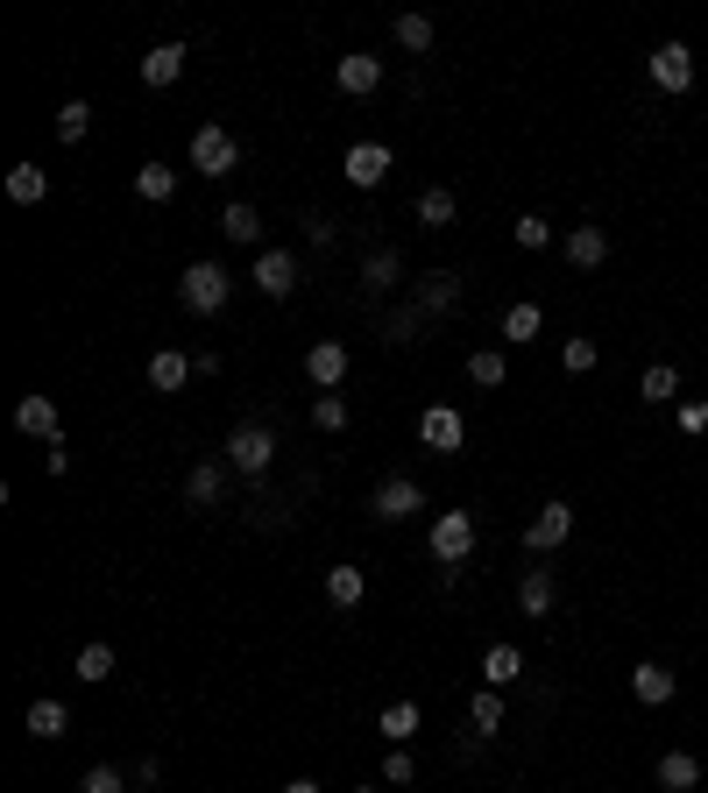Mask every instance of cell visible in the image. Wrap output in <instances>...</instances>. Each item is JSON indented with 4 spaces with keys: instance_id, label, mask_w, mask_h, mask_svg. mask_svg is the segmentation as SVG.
I'll return each mask as SVG.
<instances>
[{
    "instance_id": "obj_1",
    "label": "cell",
    "mask_w": 708,
    "mask_h": 793,
    "mask_svg": "<svg viewBox=\"0 0 708 793\" xmlns=\"http://www.w3.org/2000/svg\"><path fill=\"white\" fill-rule=\"evenodd\" d=\"M277 453H283V447H277V432H269L262 418H248V426H234V432H227V468H234L242 482H262Z\"/></svg>"
},
{
    "instance_id": "obj_2",
    "label": "cell",
    "mask_w": 708,
    "mask_h": 793,
    "mask_svg": "<svg viewBox=\"0 0 708 793\" xmlns=\"http://www.w3.org/2000/svg\"><path fill=\"white\" fill-rule=\"evenodd\" d=\"M178 298H184V312H221L227 298H234V277H227L221 262H192L178 277Z\"/></svg>"
},
{
    "instance_id": "obj_3",
    "label": "cell",
    "mask_w": 708,
    "mask_h": 793,
    "mask_svg": "<svg viewBox=\"0 0 708 793\" xmlns=\"http://www.w3.org/2000/svg\"><path fill=\"white\" fill-rule=\"evenodd\" d=\"M192 171L199 178H234V171H242V142H234L221 121H206V128L192 135Z\"/></svg>"
},
{
    "instance_id": "obj_4",
    "label": "cell",
    "mask_w": 708,
    "mask_h": 793,
    "mask_svg": "<svg viewBox=\"0 0 708 793\" xmlns=\"http://www.w3.org/2000/svg\"><path fill=\"white\" fill-rule=\"evenodd\" d=\"M248 277H256V291L269 298V306H283V298L298 291V256L269 242V248H256V269H248Z\"/></svg>"
},
{
    "instance_id": "obj_5",
    "label": "cell",
    "mask_w": 708,
    "mask_h": 793,
    "mask_svg": "<svg viewBox=\"0 0 708 793\" xmlns=\"http://www.w3.org/2000/svg\"><path fill=\"white\" fill-rule=\"evenodd\" d=\"M397 171V157H390V142H354L347 157H341V178L354 184V192H376L383 178Z\"/></svg>"
},
{
    "instance_id": "obj_6",
    "label": "cell",
    "mask_w": 708,
    "mask_h": 793,
    "mask_svg": "<svg viewBox=\"0 0 708 793\" xmlns=\"http://www.w3.org/2000/svg\"><path fill=\"white\" fill-rule=\"evenodd\" d=\"M468 553H475V517H468V511H440V517H432V560L461 567Z\"/></svg>"
},
{
    "instance_id": "obj_7",
    "label": "cell",
    "mask_w": 708,
    "mask_h": 793,
    "mask_svg": "<svg viewBox=\"0 0 708 793\" xmlns=\"http://www.w3.org/2000/svg\"><path fill=\"white\" fill-rule=\"evenodd\" d=\"M567 538H575V503L553 496L546 511H538L532 525H525V553H553V546H567Z\"/></svg>"
},
{
    "instance_id": "obj_8",
    "label": "cell",
    "mask_w": 708,
    "mask_h": 793,
    "mask_svg": "<svg viewBox=\"0 0 708 793\" xmlns=\"http://www.w3.org/2000/svg\"><path fill=\"white\" fill-rule=\"evenodd\" d=\"M426 511V489H418L411 475H383L376 482V517L383 525H404V517H418Z\"/></svg>"
},
{
    "instance_id": "obj_9",
    "label": "cell",
    "mask_w": 708,
    "mask_h": 793,
    "mask_svg": "<svg viewBox=\"0 0 708 793\" xmlns=\"http://www.w3.org/2000/svg\"><path fill=\"white\" fill-rule=\"evenodd\" d=\"M645 72H652V86H659V93H687V86H695V50H687V43H659Z\"/></svg>"
},
{
    "instance_id": "obj_10",
    "label": "cell",
    "mask_w": 708,
    "mask_h": 793,
    "mask_svg": "<svg viewBox=\"0 0 708 793\" xmlns=\"http://www.w3.org/2000/svg\"><path fill=\"white\" fill-rule=\"evenodd\" d=\"M418 440H426L432 453H461L468 447V418L453 411V404H432V411L418 418Z\"/></svg>"
},
{
    "instance_id": "obj_11",
    "label": "cell",
    "mask_w": 708,
    "mask_h": 793,
    "mask_svg": "<svg viewBox=\"0 0 708 793\" xmlns=\"http://www.w3.org/2000/svg\"><path fill=\"white\" fill-rule=\"evenodd\" d=\"M333 86H341L347 99L376 93V86H383V57H376V50H347V57L333 64Z\"/></svg>"
},
{
    "instance_id": "obj_12",
    "label": "cell",
    "mask_w": 708,
    "mask_h": 793,
    "mask_svg": "<svg viewBox=\"0 0 708 793\" xmlns=\"http://www.w3.org/2000/svg\"><path fill=\"white\" fill-rule=\"evenodd\" d=\"M227 475H234L227 461H199L192 475H184V503H192V511H213V503L227 496Z\"/></svg>"
},
{
    "instance_id": "obj_13",
    "label": "cell",
    "mask_w": 708,
    "mask_h": 793,
    "mask_svg": "<svg viewBox=\"0 0 708 793\" xmlns=\"http://www.w3.org/2000/svg\"><path fill=\"white\" fill-rule=\"evenodd\" d=\"M305 376L319 383V390H341L347 383V347L341 341H312L305 347Z\"/></svg>"
},
{
    "instance_id": "obj_14",
    "label": "cell",
    "mask_w": 708,
    "mask_h": 793,
    "mask_svg": "<svg viewBox=\"0 0 708 793\" xmlns=\"http://www.w3.org/2000/svg\"><path fill=\"white\" fill-rule=\"evenodd\" d=\"M567 262H575V269H602V262H610V227H596V221H581L575 234H567Z\"/></svg>"
},
{
    "instance_id": "obj_15",
    "label": "cell",
    "mask_w": 708,
    "mask_h": 793,
    "mask_svg": "<svg viewBox=\"0 0 708 793\" xmlns=\"http://www.w3.org/2000/svg\"><path fill=\"white\" fill-rule=\"evenodd\" d=\"M553 602H560L553 567H525V581H517V610H525V617H553Z\"/></svg>"
},
{
    "instance_id": "obj_16",
    "label": "cell",
    "mask_w": 708,
    "mask_h": 793,
    "mask_svg": "<svg viewBox=\"0 0 708 793\" xmlns=\"http://www.w3.org/2000/svg\"><path fill=\"white\" fill-rule=\"evenodd\" d=\"M192 376H199V368H192V354H178V347H157V354H149V390H163V397H171V390H184Z\"/></svg>"
},
{
    "instance_id": "obj_17",
    "label": "cell",
    "mask_w": 708,
    "mask_h": 793,
    "mask_svg": "<svg viewBox=\"0 0 708 793\" xmlns=\"http://www.w3.org/2000/svg\"><path fill=\"white\" fill-rule=\"evenodd\" d=\"M631 695L645 701V708H666L673 695H680V681H673L659 660H645V666H631Z\"/></svg>"
},
{
    "instance_id": "obj_18",
    "label": "cell",
    "mask_w": 708,
    "mask_h": 793,
    "mask_svg": "<svg viewBox=\"0 0 708 793\" xmlns=\"http://www.w3.org/2000/svg\"><path fill=\"white\" fill-rule=\"evenodd\" d=\"M14 426H22L29 432V440H64V432H57V397H22V404H14Z\"/></svg>"
},
{
    "instance_id": "obj_19",
    "label": "cell",
    "mask_w": 708,
    "mask_h": 793,
    "mask_svg": "<svg viewBox=\"0 0 708 793\" xmlns=\"http://www.w3.org/2000/svg\"><path fill=\"white\" fill-rule=\"evenodd\" d=\"M411 306L426 312V319H432V312H453V306H461V277H453V269H432V277L411 291Z\"/></svg>"
},
{
    "instance_id": "obj_20",
    "label": "cell",
    "mask_w": 708,
    "mask_h": 793,
    "mask_svg": "<svg viewBox=\"0 0 708 793\" xmlns=\"http://www.w3.org/2000/svg\"><path fill=\"white\" fill-rule=\"evenodd\" d=\"M22 722H29V737H43V744H57V737L72 730V708H64L57 695H43V701H29V716H22Z\"/></svg>"
},
{
    "instance_id": "obj_21",
    "label": "cell",
    "mask_w": 708,
    "mask_h": 793,
    "mask_svg": "<svg viewBox=\"0 0 708 793\" xmlns=\"http://www.w3.org/2000/svg\"><path fill=\"white\" fill-rule=\"evenodd\" d=\"M221 234H227V242H242V248H269L262 242V213L248 206V199H234V206L221 213Z\"/></svg>"
},
{
    "instance_id": "obj_22",
    "label": "cell",
    "mask_w": 708,
    "mask_h": 793,
    "mask_svg": "<svg viewBox=\"0 0 708 793\" xmlns=\"http://www.w3.org/2000/svg\"><path fill=\"white\" fill-rule=\"evenodd\" d=\"M184 57H192V50H184V43H157V50H149V57H142V86H178Z\"/></svg>"
},
{
    "instance_id": "obj_23",
    "label": "cell",
    "mask_w": 708,
    "mask_h": 793,
    "mask_svg": "<svg viewBox=\"0 0 708 793\" xmlns=\"http://www.w3.org/2000/svg\"><path fill=\"white\" fill-rule=\"evenodd\" d=\"M8 199H14V206H43V199H50V171H43V163H14V171H8Z\"/></svg>"
},
{
    "instance_id": "obj_24",
    "label": "cell",
    "mask_w": 708,
    "mask_h": 793,
    "mask_svg": "<svg viewBox=\"0 0 708 793\" xmlns=\"http://www.w3.org/2000/svg\"><path fill=\"white\" fill-rule=\"evenodd\" d=\"M659 786H666V793H695V786H701V758H695V751H666V758H659Z\"/></svg>"
},
{
    "instance_id": "obj_25",
    "label": "cell",
    "mask_w": 708,
    "mask_h": 793,
    "mask_svg": "<svg viewBox=\"0 0 708 793\" xmlns=\"http://www.w3.org/2000/svg\"><path fill=\"white\" fill-rule=\"evenodd\" d=\"M135 199H149V206L178 199V171H171V163H142V171H135Z\"/></svg>"
},
{
    "instance_id": "obj_26",
    "label": "cell",
    "mask_w": 708,
    "mask_h": 793,
    "mask_svg": "<svg viewBox=\"0 0 708 793\" xmlns=\"http://www.w3.org/2000/svg\"><path fill=\"white\" fill-rule=\"evenodd\" d=\"M517 673H525V652H517V645H489L482 652V681L489 687H511Z\"/></svg>"
},
{
    "instance_id": "obj_27",
    "label": "cell",
    "mask_w": 708,
    "mask_h": 793,
    "mask_svg": "<svg viewBox=\"0 0 708 793\" xmlns=\"http://www.w3.org/2000/svg\"><path fill=\"white\" fill-rule=\"evenodd\" d=\"M362 596H368L362 567H326V602H333V610H354Z\"/></svg>"
},
{
    "instance_id": "obj_28",
    "label": "cell",
    "mask_w": 708,
    "mask_h": 793,
    "mask_svg": "<svg viewBox=\"0 0 708 793\" xmlns=\"http://www.w3.org/2000/svg\"><path fill=\"white\" fill-rule=\"evenodd\" d=\"M468 730H475V737H496L503 730V687H482V695L468 701Z\"/></svg>"
},
{
    "instance_id": "obj_29",
    "label": "cell",
    "mask_w": 708,
    "mask_h": 793,
    "mask_svg": "<svg viewBox=\"0 0 708 793\" xmlns=\"http://www.w3.org/2000/svg\"><path fill=\"white\" fill-rule=\"evenodd\" d=\"M432 43H440V29H432V14H397V50H411V57H426Z\"/></svg>"
},
{
    "instance_id": "obj_30",
    "label": "cell",
    "mask_w": 708,
    "mask_h": 793,
    "mask_svg": "<svg viewBox=\"0 0 708 793\" xmlns=\"http://www.w3.org/2000/svg\"><path fill=\"white\" fill-rule=\"evenodd\" d=\"M397 277H404V262H397V248H376V256H368L362 262V283H368V291H397Z\"/></svg>"
},
{
    "instance_id": "obj_31",
    "label": "cell",
    "mask_w": 708,
    "mask_h": 793,
    "mask_svg": "<svg viewBox=\"0 0 708 793\" xmlns=\"http://www.w3.org/2000/svg\"><path fill=\"white\" fill-rule=\"evenodd\" d=\"M637 397H645V404H673V397H680V368L652 362L645 376H637Z\"/></svg>"
},
{
    "instance_id": "obj_32",
    "label": "cell",
    "mask_w": 708,
    "mask_h": 793,
    "mask_svg": "<svg viewBox=\"0 0 708 793\" xmlns=\"http://www.w3.org/2000/svg\"><path fill=\"white\" fill-rule=\"evenodd\" d=\"M468 376H475L482 390H503V383H511V362H503L496 347H475V354H468Z\"/></svg>"
},
{
    "instance_id": "obj_33",
    "label": "cell",
    "mask_w": 708,
    "mask_h": 793,
    "mask_svg": "<svg viewBox=\"0 0 708 793\" xmlns=\"http://www.w3.org/2000/svg\"><path fill=\"white\" fill-rule=\"evenodd\" d=\"M538 326H546V312H538L532 298H517V306L503 312V341H538Z\"/></svg>"
},
{
    "instance_id": "obj_34",
    "label": "cell",
    "mask_w": 708,
    "mask_h": 793,
    "mask_svg": "<svg viewBox=\"0 0 708 793\" xmlns=\"http://www.w3.org/2000/svg\"><path fill=\"white\" fill-rule=\"evenodd\" d=\"M418 326H426V312H418V306L383 312V341H390V347H411V341H418Z\"/></svg>"
},
{
    "instance_id": "obj_35",
    "label": "cell",
    "mask_w": 708,
    "mask_h": 793,
    "mask_svg": "<svg viewBox=\"0 0 708 793\" xmlns=\"http://www.w3.org/2000/svg\"><path fill=\"white\" fill-rule=\"evenodd\" d=\"M86 128H93V99H64L57 107V142H86Z\"/></svg>"
},
{
    "instance_id": "obj_36",
    "label": "cell",
    "mask_w": 708,
    "mask_h": 793,
    "mask_svg": "<svg viewBox=\"0 0 708 793\" xmlns=\"http://www.w3.org/2000/svg\"><path fill=\"white\" fill-rule=\"evenodd\" d=\"M453 213H461V206H453V192H447V184L418 192V221H426V227H453Z\"/></svg>"
},
{
    "instance_id": "obj_37",
    "label": "cell",
    "mask_w": 708,
    "mask_h": 793,
    "mask_svg": "<svg viewBox=\"0 0 708 793\" xmlns=\"http://www.w3.org/2000/svg\"><path fill=\"white\" fill-rule=\"evenodd\" d=\"M312 426L319 432H347V397L341 390H319L312 397Z\"/></svg>"
},
{
    "instance_id": "obj_38",
    "label": "cell",
    "mask_w": 708,
    "mask_h": 793,
    "mask_svg": "<svg viewBox=\"0 0 708 793\" xmlns=\"http://www.w3.org/2000/svg\"><path fill=\"white\" fill-rule=\"evenodd\" d=\"M418 722H426V716H418V701H390V708H383V737H390V744L418 737Z\"/></svg>"
},
{
    "instance_id": "obj_39",
    "label": "cell",
    "mask_w": 708,
    "mask_h": 793,
    "mask_svg": "<svg viewBox=\"0 0 708 793\" xmlns=\"http://www.w3.org/2000/svg\"><path fill=\"white\" fill-rule=\"evenodd\" d=\"M107 673H114V645H86V652H78V681H107Z\"/></svg>"
},
{
    "instance_id": "obj_40",
    "label": "cell",
    "mask_w": 708,
    "mask_h": 793,
    "mask_svg": "<svg viewBox=\"0 0 708 793\" xmlns=\"http://www.w3.org/2000/svg\"><path fill=\"white\" fill-rule=\"evenodd\" d=\"M78 793H128V772L121 765H93L86 780H78Z\"/></svg>"
},
{
    "instance_id": "obj_41",
    "label": "cell",
    "mask_w": 708,
    "mask_h": 793,
    "mask_svg": "<svg viewBox=\"0 0 708 793\" xmlns=\"http://www.w3.org/2000/svg\"><path fill=\"white\" fill-rule=\"evenodd\" d=\"M383 780H390V786H411V780H418V758L404 751V744H390V758H383Z\"/></svg>"
},
{
    "instance_id": "obj_42",
    "label": "cell",
    "mask_w": 708,
    "mask_h": 793,
    "mask_svg": "<svg viewBox=\"0 0 708 793\" xmlns=\"http://www.w3.org/2000/svg\"><path fill=\"white\" fill-rule=\"evenodd\" d=\"M511 234H517V248H532V256H538V248H553V227L538 221V213H525V221H517Z\"/></svg>"
},
{
    "instance_id": "obj_43",
    "label": "cell",
    "mask_w": 708,
    "mask_h": 793,
    "mask_svg": "<svg viewBox=\"0 0 708 793\" xmlns=\"http://www.w3.org/2000/svg\"><path fill=\"white\" fill-rule=\"evenodd\" d=\"M560 362L575 368V376H588V368L602 362V347H596V341H567V347H560Z\"/></svg>"
},
{
    "instance_id": "obj_44",
    "label": "cell",
    "mask_w": 708,
    "mask_h": 793,
    "mask_svg": "<svg viewBox=\"0 0 708 793\" xmlns=\"http://www.w3.org/2000/svg\"><path fill=\"white\" fill-rule=\"evenodd\" d=\"M333 234H341V227H333L326 213H305V242H312V248H333Z\"/></svg>"
},
{
    "instance_id": "obj_45",
    "label": "cell",
    "mask_w": 708,
    "mask_h": 793,
    "mask_svg": "<svg viewBox=\"0 0 708 793\" xmlns=\"http://www.w3.org/2000/svg\"><path fill=\"white\" fill-rule=\"evenodd\" d=\"M680 432H708V397L701 404H680Z\"/></svg>"
},
{
    "instance_id": "obj_46",
    "label": "cell",
    "mask_w": 708,
    "mask_h": 793,
    "mask_svg": "<svg viewBox=\"0 0 708 793\" xmlns=\"http://www.w3.org/2000/svg\"><path fill=\"white\" fill-rule=\"evenodd\" d=\"M43 468H50V475H64V468H72V447L50 440V447H43Z\"/></svg>"
},
{
    "instance_id": "obj_47",
    "label": "cell",
    "mask_w": 708,
    "mask_h": 793,
    "mask_svg": "<svg viewBox=\"0 0 708 793\" xmlns=\"http://www.w3.org/2000/svg\"><path fill=\"white\" fill-rule=\"evenodd\" d=\"M283 793H326L319 780H283Z\"/></svg>"
},
{
    "instance_id": "obj_48",
    "label": "cell",
    "mask_w": 708,
    "mask_h": 793,
    "mask_svg": "<svg viewBox=\"0 0 708 793\" xmlns=\"http://www.w3.org/2000/svg\"><path fill=\"white\" fill-rule=\"evenodd\" d=\"M354 793H383V786H354Z\"/></svg>"
}]
</instances>
